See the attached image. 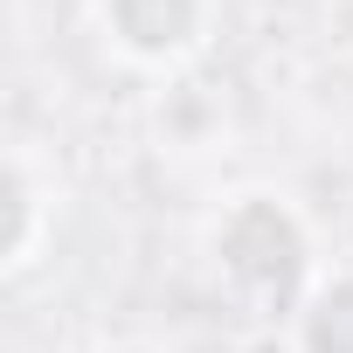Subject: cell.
<instances>
[{
	"mask_svg": "<svg viewBox=\"0 0 353 353\" xmlns=\"http://www.w3.org/2000/svg\"><path fill=\"white\" fill-rule=\"evenodd\" d=\"M152 132H159V152H208V145H222L229 111H222V97L208 83L166 77L159 97H152Z\"/></svg>",
	"mask_w": 353,
	"mask_h": 353,
	"instance_id": "cell-4",
	"label": "cell"
},
{
	"mask_svg": "<svg viewBox=\"0 0 353 353\" xmlns=\"http://www.w3.org/2000/svg\"><path fill=\"white\" fill-rule=\"evenodd\" d=\"M243 353H298V346H291V332H277V325H263V332H256V339H250Z\"/></svg>",
	"mask_w": 353,
	"mask_h": 353,
	"instance_id": "cell-6",
	"label": "cell"
},
{
	"mask_svg": "<svg viewBox=\"0 0 353 353\" xmlns=\"http://www.w3.org/2000/svg\"><path fill=\"white\" fill-rule=\"evenodd\" d=\"M90 353H159L152 339H104V346H90Z\"/></svg>",
	"mask_w": 353,
	"mask_h": 353,
	"instance_id": "cell-7",
	"label": "cell"
},
{
	"mask_svg": "<svg viewBox=\"0 0 353 353\" xmlns=\"http://www.w3.org/2000/svg\"><path fill=\"white\" fill-rule=\"evenodd\" d=\"M291 346L298 353H353V263L325 270L312 284V298L291 312Z\"/></svg>",
	"mask_w": 353,
	"mask_h": 353,
	"instance_id": "cell-5",
	"label": "cell"
},
{
	"mask_svg": "<svg viewBox=\"0 0 353 353\" xmlns=\"http://www.w3.org/2000/svg\"><path fill=\"white\" fill-rule=\"evenodd\" d=\"M222 21V0H97V35L125 70L145 77H188Z\"/></svg>",
	"mask_w": 353,
	"mask_h": 353,
	"instance_id": "cell-2",
	"label": "cell"
},
{
	"mask_svg": "<svg viewBox=\"0 0 353 353\" xmlns=\"http://www.w3.org/2000/svg\"><path fill=\"white\" fill-rule=\"evenodd\" d=\"M208 263H215L222 291L243 312H256L263 325H291V312L325 277L305 208L277 188H236L208 215Z\"/></svg>",
	"mask_w": 353,
	"mask_h": 353,
	"instance_id": "cell-1",
	"label": "cell"
},
{
	"mask_svg": "<svg viewBox=\"0 0 353 353\" xmlns=\"http://www.w3.org/2000/svg\"><path fill=\"white\" fill-rule=\"evenodd\" d=\"M0 201H8V229H0V270L8 277H28L49 243H56V215H63V173L28 145L14 139L8 145V181H0Z\"/></svg>",
	"mask_w": 353,
	"mask_h": 353,
	"instance_id": "cell-3",
	"label": "cell"
}]
</instances>
